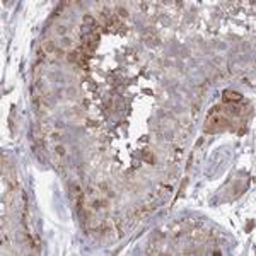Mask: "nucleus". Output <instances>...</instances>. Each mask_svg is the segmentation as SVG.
Here are the masks:
<instances>
[{"label": "nucleus", "mask_w": 256, "mask_h": 256, "mask_svg": "<svg viewBox=\"0 0 256 256\" xmlns=\"http://www.w3.org/2000/svg\"><path fill=\"white\" fill-rule=\"evenodd\" d=\"M239 99H241V94H237V92H232V90L224 92V101H227V103H236Z\"/></svg>", "instance_id": "obj_1"}, {"label": "nucleus", "mask_w": 256, "mask_h": 256, "mask_svg": "<svg viewBox=\"0 0 256 256\" xmlns=\"http://www.w3.org/2000/svg\"><path fill=\"white\" fill-rule=\"evenodd\" d=\"M45 50H46V51H53V43H46Z\"/></svg>", "instance_id": "obj_2"}]
</instances>
